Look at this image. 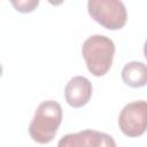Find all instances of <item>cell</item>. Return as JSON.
<instances>
[{"mask_svg":"<svg viewBox=\"0 0 147 147\" xmlns=\"http://www.w3.org/2000/svg\"><path fill=\"white\" fill-rule=\"evenodd\" d=\"M11 5L21 13H31L38 5V0H24V1H11Z\"/></svg>","mask_w":147,"mask_h":147,"instance_id":"9","label":"cell"},{"mask_svg":"<svg viewBox=\"0 0 147 147\" xmlns=\"http://www.w3.org/2000/svg\"><path fill=\"white\" fill-rule=\"evenodd\" d=\"M87 10L95 22L108 30H119L127 21L126 8L118 0H90Z\"/></svg>","mask_w":147,"mask_h":147,"instance_id":"3","label":"cell"},{"mask_svg":"<svg viewBox=\"0 0 147 147\" xmlns=\"http://www.w3.org/2000/svg\"><path fill=\"white\" fill-rule=\"evenodd\" d=\"M88 147H116V142L105 132L88 130Z\"/></svg>","mask_w":147,"mask_h":147,"instance_id":"8","label":"cell"},{"mask_svg":"<svg viewBox=\"0 0 147 147\" xmlns=\"http://www.w3.org/2000/svg\"><path fill=\"white\" fill-rule=\"evenodd\" d=\"M57 147H88V130L65 134L59 140Z\"/></svg>","mask_w":147,"mask_h":147,"instance_id":"7","label":"cell"},{"mask_svg":"<svg viewBox=\"0 0 147 147\" xmlns=\"http://www.w3.org/2000/svg\"><path fill=\"white\" fill-rule=\"evenodd\" d=\"M62 107L54 100L42 101L29 125V133L33 141L38 144L51 142L62 122Z\"/></svg>","mask_w":147,"mask_h":147,"instance_id":"1","label":"cell"},{"mask_svg":"<svg viewBox=\"0 0 147 147\" xmlns=\"http://www.w3.org/2000/svg\"><path fill=\"white\" fill-rule=\"evenodd\" d=\"M144 55H145V57L147 60V40L145 41V45H144Z\"/></svg>","mask_w":147,"mask_h":147,"instance_id":"10","label":"cell"},{"mask_svg":"<svg viewBox=\"0 0 147 147\" xmlns=\"http://www.w3.org/2000/svg\"><path fill=\"white\" fill-rule=\"evenodd\" d=\"M118 126L130 138L144 134L147 130V101L138 100L125 105L118 116Z\"/></svg>","mask_w":147,"mask_h":147,"instance_id":"4","label":"cell"},{"mask_svg":"<svg viewBox=\"0 0 147 147\" xmlns=\"http://www.w3.org/2000/svg\"><path fill=\"white\" fill-rule=\"evenodd\" d=\"M92 92V84L86 77L75 76L65 85L64 98L69 106L74 108H80L90 101Z\"/></svg>","mask_w":147,"mask_h":147,"instance_id":"5","label":"cell"},{"mask_svg":"<svg viewBox=\"0 0 147 147\" xmlns=\"http://www.w3.org/2000/svg\"><path fill=\"white\" fill-rule=\"evenodd\" d=\"M123 82L133 88L147 85V64L138 61L129 62L124 65L121 72Z\"/></svg>","mask_w":147,"mask_h":147,"instance_id":"6","label":"cell"},{"mask_svg":"<svg viewBox=\"0 0 147 147\" xmlns=\"http://www.w3.org/2000/svg\"><path fill=\"white\" fill-rule=\"evenodd\" d=\"M82 55L88 71L95 77H101L111 68L115 55V44L103 34L91 36L82 46Z\"/></svg>","mask_w":147,"mask_h":147,"instance_id":"2","label":"cell"}]
</instances>
